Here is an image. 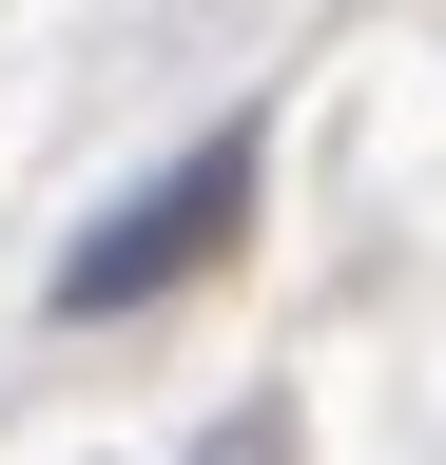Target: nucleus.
Returning <instances> with one entry per match:
<instances>
[{
  "label": "nucleus",
  "mask_w": 446,
  "mask_h": 465,
  "mask_svg": "<svg viewBox=\"0 0 446 465\" xmlns=\"http://www.w3.org/2000/svg\"><path fill=\"white\" fill-rule=\"evenodd\" d=\"M213 465H292V407H233V427H213Z\"/></svg>",
  "instance_id": "obj_2"
},
{
  "label": "nucleus",
  "mask_w": 446,
  "mask_h": 465,
  "mask_svg": "<svg viewBox=\"0 0 446 465\" xmlns=\"http://www.w3.org/2000/svg\"><path fill=\"white\" fill-rule=\"evenodd\" d=\"M253 174H272V136H253V116H213L194 155H155L136 194L59 252V311H155V291H194V272L253 232Z\"/></svg>",
  "instance_id": "obj_1"
}]
</instances>
